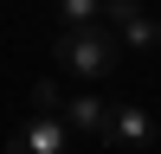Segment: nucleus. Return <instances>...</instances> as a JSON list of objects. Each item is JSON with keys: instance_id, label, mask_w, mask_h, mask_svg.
<instances>
[{"instance_id": "1", "label": "nucleus", "mask_w": 161, "mask_h": 154, "mask_svg": "<svg viewBox=\"0 0 161 154\" xmlns=\"http://www.w3.org/2000/svg\"><path fill=\"white\" fill-rule=\"evenodd\" d=\"M52 58H58V71L84 77V84H97V77L116 71V58H123V51H116L110 26H64L58 45H52Z\"/></svg>"}, {"instance_id": "2", "label": "nucleus", "mask_w": 161, "mask_h": 154, "mask_svg": "<svg viewBox=\"0 0 161 154\" xmlns=\"http://www.w3.org/2000/svg\"><path fill=\"white\" fill-rule=\"evenodd\" d=\"M103 26H110V38H123L136 51L161 45V19L148 13V0H103Z\"/></svg>"}, {"instance_id": "3", "label": "nucleus", "mask_w": 161, "mask_h": 154, "mask_svg": "<svg viewBox=\"0 0 161 154\" xmlns=\"http://www.w3.org/2000/svg\"><path fill=\"white\" fill-rule=\"evenodd\" d=\"M7 154H71V128H64V116H39V109H32V122L13 128Z\"/></svg>"}, {"instance_id": "4", "label": "nucleus", "mask_w": 161, "mask_h": 154, "mask_svg": "<svg viewBox=\"0 0 161 154\" xmlns=\"http://www.w3.org/2000/svg\"><path fill=\"white\" fill-rule=\"evenodd\" d=\"M64 128L71 135H90V141H103L110 135V116H116V103L110 96H97V90H84V96H64Z\"/></svg>"}, {"instance_id": "5", "label": "nucleus", "mask_w": 161, "mask_h": 154, "mask_svg": "<svg viewBox=\"0 0 161 154\" xmlns=\"http://www.w3.org/2000/svg\"><path fill=\"white\" fill-rule=\"evenodd\" d=\"M103 141H116L123 154H142V148L155 141V116L142 109V103H116V116H110V135H103Z\"/></svg>"}, {"instance_id": "6", "label": "nucleus", "mask_w": 161, "mask_h": 154, "mask_svg": "<svg viewBox=\"0 0 161 154\" xmlns=\"http://www.w3.org/2000/svg\"><path fill=\"white\" fill-rule=\"evenodd\" d=\"M58 26H103V0H58Z\"/></svg>"}, {"instance_id": "7", "label": "nucleus", "mask_w": 161, "mask_h": 154, "mask_svg": "<svg viewBox=\"0 0 161 154\" xmlns=\"http://www.w3.org/2000/svg\"><path fill=\"white\" fill-rule=\"evenodd\" d=\"M32 109H39V116H58V109H64L58 77H32Z\"/></svg>"}]
</instances>
